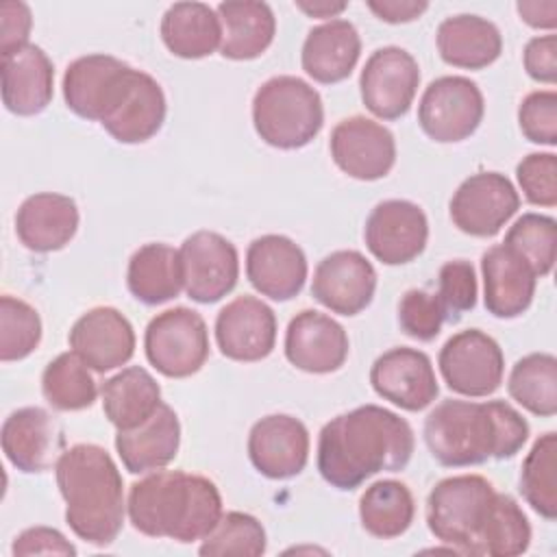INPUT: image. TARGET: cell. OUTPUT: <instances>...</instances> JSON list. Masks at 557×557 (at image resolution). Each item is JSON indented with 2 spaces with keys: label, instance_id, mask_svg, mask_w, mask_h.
<instances>
[{
  "label": "cell",
  "instance_id": "obj_45",
  "mask_svg": "<svg viewBox=\"0 0 557 557\" xmlns=\"http://www.w3.org/2000/svg\"><path fill=\"white\" fill-rule=\"evenodd\" d=\"M518 185L527 202L535 207L557 205V157L553 152H531L516 165Z\"/></svg>",
  "mask_w": 557,
  "mask_h": 557
},
{
  "label": "cell",
  "instance_id": "obj_14",
  "mask_svg": "<svg viewBox=\"0 0 557 557\" xmlns=\"http://www.w3.org/2000/svg\"><path fill=\"white\" fill-rule=\"evenodd\" d=\"M363 239L370 255L385 265H403L422 255L429 239V220L411 200L379 202L363 226Z\"/></svg>",
  "mask_w": 557,
  "mask_h": 557
},
{
  "label": "cell",
  "instance_id": "obj_34",
  "mask_svg": "<svg viewBox=\"0 0 557 557\" xmlns=\"http://www.w3.org/2000/svg\"><path fill=\"white\" fill-rule=\"evenodd\" d=\"M161 39L181 59H205L220 50L222 24L205 2H174L161 17Z\"/></svg>",
  "mask_w": 557,
  "mask_h": 557
},
{
  "label": "cell",
  "instance_id": "obj_35",
  "mask_svg": "<svg viewBox=\"0 0 557 557\" xmlns=\"http://www.w3.org/2000/svg\"><path fill=\"white\" fill-rule=\"evenodd\" d=\"M416 516L411 490L394 479L374 481L359 498V520L366 533L379 540L403 535Z\"/></svg>",
  "mask_w": 557,
  "mask_h": 557
},
{
  "label": "cell",
  "instance_id": "obj_1",
  "mask_svg": "<svg viewBox=\"0 0 557 557\" xmlns=\"http://www.w3.org/2000/svg\"><path fill=\"white\" fill-rule=\"evenodd\" d=\"M413 446V429L405 418L379 405H361L322 426L315 463L329 485L348 492L379 472L405 470Z\"/></svg>",
  "mask_w": 557,
  "mask_h": 557
},
{
  "label": "cell",
  "instance_id": "obj_41",
  "mask_svg": "<svg viewBox=\"0 0 557 557\" xmlns=\"http://www.w3.org/2000/svg\"><path fill=\"white\" fill-rule=\"evenodd\" d=\"M268 548V537L263 524L244 511H228L222 513L220 522L213 531L200 540L198 553L205 557H220V555H248L259 557Z\"/></svg>",
  "mask_w": 557,
  "mask_h": 557
},
{
  "label": "cell",
  "instance_id": "obj_2",
  "mask_svg": "<svg viewBox=\"0 0 557 557\" xmlns=\"http://www.w3.org/2000/svg\"><path fill=\"white\" fill-rule=\"evenodd\" d=\"M424 442L446 468L511 459L529 440L522 413L505 400H442L424 420Z\"/></svg>",
  "mask_w": 557,
  "mask_h": 557
},
{
  "label": "cell",
  "instance_id": "obj_16",
  "mask_svg": "<svg viewBox=\"0 0 557 557\" xmlns=\"http://www.w3.org/2000/svg\"><path fill=\"white\" fill-rule=\"evenodd\" d=\"M370 385L383 400L405 411H422L440 394L429 355L411 346H396L379 355L370 368Z\"/></svg>",
  "mask_w": 557,
  "mask_h": 557
},
{
  "label": "cell",
  "instance_id": "obj_11",
  "mask_svg": "<svg viewBox=\"0 0 557 557\" xmlns=\"http://www.w3.org/2000/svg\"><path fill=\"white\" fill-rule=\"evenodd\" d=\"M183 289L200 305H211L231 294L239 278V255L233 242L215 231H196L178 248Z\"/></svg>",
  "mask_w": 557,
  "mask_h": 557
},
{
  "label": "cell",
  "instance_id": "obj_32",
  "mask_svg": "<svg viewBox=\"0 0 557 557\" xmlns=\"http://www.w3.org/2000/svg\"><path fill=\"white\" fill-rule=\"evenodd\" d=\"M126 287L135 300L148 307L176 298L183 289L178 250L161 242L139 246L128 259Z\"/></svg>",
  "mask_w": 557,
  "mask_h": 557
},
{
  "label": "cell",
  "instance_id": "obj_39",
  "mask_svg": "<svg viewBox=\"0 0 557 557\" xmlns=\"http://www.w3.org/2000/svg\"><path fill=\"white\" fill-rule=\"evenodd\" d=\"M520 494L535 513L557 518V433L540 435L520 470Z\"/></svg>",
  "mask_w": 557,
  "mask_h": 557
},
{
  "label": "cell",
  "instance_id": "obj_52",
  "mask_svg": "<svg viewBox=\"0 0 557 557\" xmlns=\"http://www.w3.org/2000/svg\"><path fill=\"white\" fill-rule=\"evenodd\" d=\"M296 7L307 13L309 17H337L348 4L346 2H333V0H298Z\"/></svg>",
  "mask_w": 557,
  "mask_h": 557
},
{
  "label": "cell",
  "instance_id": "obj_23",
  "mask_svg": "<svg viewBox=\"0 0 557 557\" xmlns=\"http://www.w3.org/2000/svg\"><path fill=\"white\" fill-rule=\"evenodd\" d=\"M70 348L94 370L109 372L135 355V331L115 307H94L70 329Z\"/></svg>",
  "mask_w": 557,
  "mask_h": 557
},
{
  "label": "cell",
  "instance_id": "obj_50",
  "mask_svg": "<svg viewBox=\"0 0 557 557\" xmlns=\"http://www.w3.org/2000/svg\"><path fill=\"white\" fill-rule=\"evenodd\" d=\"M366 4L379 20L389 24L413 22L429 9L424 0H368Z\"/></svg>",
  "mask_w": 557,
  "mask_h": 557
},
{
  "label": "cell",
  "instance_id": "obj_27",
  "mask_svg": "<svg viewBox=\"0 0 557 557\" xmlns=\"http://www.w3.org/2000/svg\"><path fill=\"white\" fill-rule=\"evenodd\" d=\"M181 446L176 411L161 403L157 411L135 429L117 431L115 450L131 474H148L174 461Z\"/></svg>",
  "mask_w": 557,
  "mask_h": 557
},
{
  "label": "cell",
  "instance_id": "obj_12",
  "mask_svg": "<svg viewBox=\"0 0 557 557\" xmlns=\"http://www.w3.org/2000/svg\"><path fill=\"white\" fill-rule=\"evenodd\" d=\"M418 85V61L411 57V52L398 46L374 50L359 74L361 100L379 120L403 117L413 104Z\"/></svg>",
  "mask_w": 557,
  "mask_h": 557
},
{
  "label": "cell",
  "instance_id": "obj_26",
  "mask_svg": "<svg viewBox=\"0 0 557 557\" xmlns=\"http://www.w3.org/2000/svg\"><path fill=\"white\" fill-rule=\"evenodd\" d=\"M78 207L74 198L54 191L28 196L15 213L17 239L33 252L65 248L78 231Z\"/></svg>",
  "mask_w": 557,
  "mask_h": 557
},
{
  "label": "cell",
  "instance_id": "obj_5",
  "mask_svg": "<svg viewBox=\"0 0 557 557\" xmlns=\"http://www.w3.org/2000/svg\"><path fill=\"white\" fill-rule=\"evenodd\" d=\"M322 124V98L298 76H272L255 91L252 126L272 148H302L318 137Z\"/></svg>",
  "mask_w": 557,
  "mask_h": 557
},
{
  "label": "cell",
  "instance_id": "obj_8",
  "mask_svg": "<svg viewBox=\"0 0 557 557\" xmlns=\"http://www.w3.org/2000/svg\"><path fill=\"white\" fill-rule=\"evenodd\" d=\"M165 113L168 102L157 78L128 65L104 107L100 126L120 144H144L161 131Z\"/></svg>",
  "mask_w": 557,
  "mask_h": 557
},
{
  "label": "cell",
  "instance_id": "obj_40",
  "mask_svg": "<svg viewBox=\"0 0 557 557\" xmlns=\"http://www.w3.org/2000/svg\"><path fill=\"white\" fill-rule=\"evenodd\" d=\"M513 248L535 272V276L550 274L557 257V222L542 213H522L507 231L505 242Z\"/></svg>",
  "mask_w": 557,
  "mask_h": 557
},
{
  "label": "cell",
  "instance_id": "obj_37",
  "mask_svg": "<svg viewBox=\"0 0 557 557\" xmlns=\"http://www.w3.org/2000/svg\"><path fill=\"white\" fill-rule=\"evenodd\" d=\"M509 396L529 413H557V359L550 352H531L518 359L507 379Z\"/></svg>",
  "mask_w": 557,
  "mask_h": 557
},
{
  "label": "cell",
  "instance_id": "obj_24",
  "mask_svg": "<svg viewBox=\"0 0 557 557\" xmlns=\"http://www.w3.org/2000/svg\"><path fill=\"white\" fill-rule=\"evenodd\" d=\"M483 302L494 318L511 320L522 315L535 296L537 276L531 265L507 244L487 248L481 257Z\"/></svg>",
  "mask_w": 557,
  "mask_h": 557
},
{
  "label": "cell",
  "instance_id": "obj_33",
  "mask_svg": "<svg viewBox=\"0 0 557 557\" xmlns=\"http://www.w3.org/2000/svg\"><path fill=\"white\" fill-rule=\"evenodd\" d=\"M102 411L117 431H128L146 422L161 400L154 376L139 366H128L100 385Z\"/></svg>",
  "mask_w": 557,
  "mask_h": 557
},
{
  "label": "cell",
  "instance_id": "obj_15",
  "mask_svg": "<svg viewBox=\"0 0 557 557\" xmlns=\"http://www.w3.org/2000/svg\"><path fill=\"white\" fill-rule=\"evenodd\" d=\"M335 165L357 181H379L396 163V139L383 124L352 115L335 124L329 139Z\"/></svg>",
  "mask_w": 557,
  "mask_h": 557
},
{
  "label": "cell",
  "instance_id": "obj_44",
  "mask_svg": "<svg viewBox=\"0 0 557 557\" xmlns=\"http://www.w3.org/2000/svg\"><path fill=\"white\" fill-rule=\"evenodd\" d=\"M400 331L418 342H431L440 335L444 311L435 294L426 289H407L398 302Z\"/></svg>",
  "mask_w": 557,
  "mask_h": 557
},
{
  "label": "cell",
  "instance_id": "obj_21",
  "mask_svg": "<svg viewBox=\"0 0 557 557\" xmlns=\"http://www.w3.org/2000/svg\"><path fill=\"white\" fill-rule=\"evenodd\" d=\"M307 257L302 248L285 235H261L246 250V276L250 285L270 300H292L307 281Z\"/></svg>",
  "mask_w": 557,
  "mask_h": 557
},
{
  "label": "cell",
  "instance_id": "obj_9",
  "mask_svg": "<svg viewBox=\"0 0 557 557\" xmlns=\"http://www.w3.org/2000/svg\"><path fill=\"white\" fill-rule=\"evenodd\" d=\"M483 113V94L466 76H440L431 81L418 102V124L437 144L468 139L479 128Z\"/></svg>",
  "mask_w": 557,
  "mask_h": 557
},
{
  "label": "cell",
  "instance_id": "obj_36",
  "mask_svg": "<svg viewBox=\"0 0 557 557\" xmlns=\"http://www.w3.org/2000/svg\"><path fill=\"white\" fill-rule=\"evenodd\" d=\"M531 544V524L522 507L509 496L494 492L476 535V555L518 557Z\"/></svg>",
  "mask_w": 557,
  "mask_h": 557
},
{
  "label": "cell",
  "instance_id": "obj_19",
  "mask_svg": "<svg viewBox=\"0 0 557 557\" xmlns=\"http://www.w3.org/2000/svg\"><path fill=\"white\" fill-rule=\"evenodd\" d=\"M215 342L226 359L261 361L274 350L276 315L261 298L237 296L215 318Z\"/></svg>",
  "mask_w": 557,
  "mask_h": 557
},
{
  "label": "cell",
  "instance_id": "obj_6",
  "mask_svg": "<svg viewBox=\"0 0 557 557\" xmlns=\"http://www.w3.org/2000/svg\"><path fill=\"white\" fill-rule=\"evenodd\" d=\"M494 492V485L481 474L442 479L426 498L429 531L455 553L476 555V535Z\"/></svg>",
  "mask_w": 557,
  "mask_h": 557
},
{
  "label": "cell",
  "instance_id": "obj_25",
  "mask_svg": "<svg viewBox=\"0 0 557 557\" xmlns=\"http://www.w3.org/2000/svg\"><path fill=\"white\" fill-rule=\"evenodd\" d=\"M2 102L7 111L20 117L41 113L54 94V67L48 54L26 44L2 54Z\"/></svg>",
  "mask_w": 557,
  "mask_h": 557
},
{
  "label": "cell",
  "instance_id": "obj_7",
  "mask_svg": "<svg viewBox=\"0 0 557 557\" xmlns=\"http://www.w3.org/2000/svg\"><path fill=\"white\" fill-rule=\"evenodd\" d=\"M150 366L168 379H187L209 359V331L205 318L189 307L157 313L144 333Z\"/></svg>",
  "mask_w": 557,
  "mask_h": 557
},
{
  "label": "cell",
  "instance_id": "obj_17",
  "mask_svg": "<svg viewBox=\"0 0 557 557\" xmlns=\"http://www.w3.org/2000/svg\"><path fill=\"white\" fill-rule=\"evenodd\" d=\"M0 440L9 463L28 474L54 468L65 450L63 426L41 407L11 411L2 422Z\"/></svg>",
  "mask_w": 557,
  "mask_h": 557
},
{
  "label": "cell",
  "instance_id": "obj_46",
  "mask_svg": "<svg viewBox=\"0 0 557 557\" xmlns=\"http://www.w3.org/2000/svg\"><path fill=\"white\" fill-rule=\"evenodd\" d=\"M518 124L522 135L542 146L557 144V94L537 89L524 96L518 107Z\"/></svg>",
  "mask_w": 557,
  "mask_h": 557
},
{
  "label": "cell",
  "instance_id": "obj_3",
  "mask_svg": "<svg viewBox=\"0 0 557 557\" xmlns=\"http://www.w3.org/2000/svg\"><path fill=\"white\" fill-rule=\"evenodd\" d=\"M126 513L139 533L181 544L205 540L222 518L218 485L185 470H154L135 481Z\"/></svg>",
  "mask_w": 557,
  "mask_h": 557
},
{
  "label": "cell",
  "instance_id": "obj_42",
  "mask_svg": "<svg viewBox=\"0 0 557 557\" xmlns=\"http://www.w3.org/2000/svg\"><path fill=\"white\" fill-rule=\"evenodd\" d=\"M41 342V318L26 300L4 294L0 298V359H26Z\"/></svg>",
  "mask_w": 557,
  "mask_h": 557
},
{
  "label": "cell",
  "instance_id": "obj_20",
  "mask_svg": "<svg viewBox=\"0 0 557 557\" xmlns=\"http://www.w3.org/2000/svg\"><path fill=\"white\" fill-rule=\"evenodd\" d=\"M248 457L259 474L274 481L292 479L307 466L309 431L294 416H265L248 433Z\"/></svg>",
  "mask_w": 557,
  "mask_h": 557
},
{
  "label": "cell",
  "instance_id": "obj_18",
  "mask_svg": "<svg viewBox=\"0 0 557 557\" xmlns=\"http://www.w3.org/2000/svg\"><path fill=\"white\" fill-rule=\"evenodd\" d=\"M376 270L359 250H335L313 270L311 296L339 315L361 313L374 298Z\"/></svg>",
  "mask_w": 557,
  "mask_h": 557
},
{
  "label": "cell",
  "instance_id": "obj_30",
  "mask_svg": "<svg viewBox=\"0 0 557 557\" xmlns=\"http://www.w3.org/2000/svg\"><path fill=\"white\" fill-rule=\"evenodd\" d=\"M215 11L222 24L220 54L224 59L250 61L272 46L276 17L270 4L259 0H226Z\"/></svg>",
  "mask_w": 557,
  "mask_h": 557
},
{
  "label": "cell",
  "instance_id": "obj_13",
  "mask_svg": "<svg viewBox=\"0 0 557 557\" xmlns=\"http://www.w3.org/2000/svg\"><path fill=\"white\" fill-rule=\"evenodd\" d=\"M520 196L500 172H476L468 176L450 198L453 224L472 237H494L516 215Z\"/></svg>",
  "mask_w": 557,
  "mask_h": 557
},
{
  "label": "cell",
  "instance_id": "obj_51",
  "mask_svg": "<svg viewBox=\"0 0 557 557\" xmlns=\"http://www.w3.org/2000/svg\"><path fill=\"white\" fill-rule=\"evenodd\" d=\"M520 20L527 22L533 28H546L553 30L557 26V2L546 0V2H518L516 4Z\"/></svg>",
  "mask_w": 557,
  "mask_h": 557
},
{
  "label": "cell",
  "instance_id": "obj_48",
  "mask_svg": "<svg viewBox=\"0 0 557 557\" xmlns=\"http://www.w3.org/2000/svg\"><path fill=\"white\" fill-rule=\"evenodd\" d=\"M33 15L26 2L4 0L0 4V54L13 52L28 44Z\"/></svg>",
  "mask_w": 557,
  "mask_h": 557
},
{
  "label": "cell",
  "instance_id": "obj_47",
  "mask_svg": "<svg viewBox=\"0 0 557 557\" xmlns=\"http://www.w3.org/2000/svg\"><path fill=\"white\" fill-rule=\"evenodd\" d=\"M13 557L26 555H76V546L52 527H30L15 535L11 544Z\"/></svg>",
  "mask_w": 557,
  "mask_h": 557
},
{
  "label": "cell",
  "instance_id": "obj_22",
  "mask_svg": "<svg viewBox=\"0 0 557 557\" xmlns=\"http://www.w3.org/2000/svg\"><path fill=\"white\" fill-rule=\"evenodd\" d=\"M348 335L344 326L315 309L298 311L285 331L287 361L309 374H329L348 359Z\"/></svg>",
  "mask_w": 557,
  "mask_h": 557
},
{
  "label": "cell",
  "instance_id": "obj_29",
  "mask_svg": "<svg viewBox=\"0 0 557 557\" xmlns=\"http://www.w3.org/2000/svg\"><path fill=\"white\" fill-rule=\"evenodd\" d=\"M444 63L461 70H483L503 52V37L494 22L472 13L446 17L435 33Z\"/></svg>",
  "mask_w": 557,
  "mask_h": 557
},
{
  "label": "cell",
  "instance_id": "obj_49",
  "mask_svg": "<svg viewBox=\"0 0 557 557\" xmlns=\"http://www.w3.org/2000/svg\"><path fill=\"white\" fill-rule=\"evenodd\" d=\"M522 63L533 81L553 85L557 81V35L548 33L529 39Z\"/></svg>",
  "mask_w": 557,
  "mask_h": 557
},
{
  "label": "cell",
  "instance_id": "obj_4",
  "mask_svg": "<svg viewBox=\"0 0 557 557\" xmlns=\"http://www.w3.org/2000/svg\"><path fill=\"white\" fill-rule=\"evenodd\" d=\"M54 476L74 535L94 546L113 544L126 513L124 483L113 457L98 444H74L59 457Z\"/></svg>",
  "mask_w": 557,
  "mask_h": 557
},
{
  "label": "cell",
  "instance_id": "obj_10",
  "mask_svg": "<svg viewBox=\"0 0 557 557\" xmlns=\"http://www.w3.org/2000/svg\"><path fill=\"white\" fill-rule=\"evenodd\" d=\"M437 366L448 389L468 398L494 394L505 374L498 342L481 329H466L448 337L437 355Z\"/></svg>",
  "mask_w": 557,
  "mask_h": 557
},
{
  "label": "cell",
  "instance_id": "obj_38",
  "mask_svg": "<svg viewBox=\"0 0 557 557\" xmlns=\"http://www.w3.org/2000/svg\"><path fill=\"white\" fill-rule=\"evenodd\" d=\"M91 368L74 352L57 355L41 374V392L57 411H81L96 403L98 385Z\"/></svg>",
  "mask_w": 557,
  "mask_h": 557
},
{
  "label": "cell",
  "instance_id": "obj_43",
  "mask_svg": "<svg viewBox=\"0 0 557 557\" xmlns=\"http://www.w3.org/2000/svg\"><path fill=\"white\" fill-rule=\"evenodd\" d=\"M476 274L470 261L453 259L446 261L437 272V300L444 311V322H459L463 313L476 305Z\"/></svg>",
  "mask_w": 557,
  "mask_h": 557
},
{
  "label": "cell",
  "instance_id": "obj_31",
  "mask_svg": "<svg viewBox=\"0 0 557 557\" xmlns=\"http://www.w3.org/2000/svg\"><path fill=\"white\" fill-rule=\"evenodd\" d=\"M128 63L111 54H85L74 59L63 74V100L83 120L100 122L104 102Z\"/></svg>",
  "mask_w": 557,
  "mask_h": 557
},
{
  "label": "cell",
  "instance_id": "obj_28",
  "mask_svg": "<svg viewBox=\"0 0 557 557\" xmlns=\"http://www.w3.org/2000/svg\"><path fill=\"white\" fill-rule=\"evenodd\" d=\"M361 54V37L348 20H326L313 26L302 44L300 65L309 78L335 85L350 76Z\"/></svg>",
  "mask_w": 557,
  "mask_h": 557
}]
</instances>
